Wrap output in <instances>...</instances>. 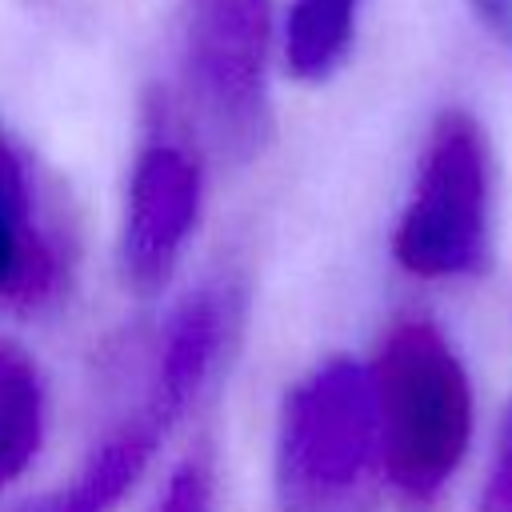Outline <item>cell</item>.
Segmentation results:
<instances>
[{
	"instance_id": "10",
	"label": "cell",
	"mask_w": 512,
	"mask_h": 512,
	"mask_svg": "<svg viewBox=\"0 0 512 512\" xmlns=\"http://www.w3.org/2000/svg\"><path fill=\"white\" fill-rule=\"evenodd\" d=\"M364 0H292L284 20V64L296 80H328L352 52Z\"/></svg>"
},
{
	"instance_id": "9",
	"label": "cell",
	"mask_w": 512,
	"mask_h": 512,
	"mask_svg": "<svg viewBox=\"0 0 512 512\" xmlns=\"http://www.w3.org/2000/svg\"><path fill=\"white\" fill-rule=\"evenodd\" d=\"M44 444V380L36 360L0 340V492L24 476Z\"/></svg>"
},
{
	"instance_id": "1",
	"label": "cell",
	"mask_w": 512,
	"mask_h": 512,
	"mask_svg": "<svg viewBox=\"0 0 512 512\" xmlns=\"http://www.w3.org/2000/svg\"><path fill=\"white\" fill-rule=\"evenodd\" d=\"M368 376L384 484L412 508L432 504L472 444L476 396L468 368L428 316H404L384 332Z\"/></svg>"
},
{
	"instance_id": "12",
	"label": "cell",
	"mask_w": 512,
	"mask_h": 512,
	"mask_svg": "<svg viewBox=\"0 0 512 512\" xmlns=\"http://www.w3.org/2000/svg\"><path fill=\"white\" fill-rule=\"evenodd\" d=\"M480 512H512V400H508L500 428H496L488 476L480 488Z\"/></svg>"
},
{
	"instance_id": "13",
	"label": "cell",
	"mask_w": 512,
	"mask_h": 512,
	"mask_svg": "<svg viewBox=\"0 0 512 512\" xmlns=\"http://www.w3.org/2000/svg\"><path fill=\"white\" fill-rule=\"evenodd\" d=\"M468 8H472V16L480 20V28H484L500 48L512 52V0H468Z\"/></svg>"
},
{
	"instance_id": "5",
	"label": "cell",
	"mask_w": 512,
	"mask_h": 512,
	"mask_svg": "<svg viewBox=\"0 0 512 512\" xmlns=\"http://www.w3.org/2000/svg\"><path fill=\"white\" fill-rule=\"evenodd\" d=\"M204 204V168L164 124L140 144L120 224V276L136 296H156L176 276Z\"/></svg>"
},
{
	"instance_id": "7",
	"label": "cell",
	"mask_w": 512,
	"mask_h": 512,
	"mask_svg": "<svg viewBox=\"0 0 512 512\" xmlns=\"http://www.w3.org/2000/svg\"><path fill=\"white\" fill-rule=\"evenodd\" d=\"M240 324H244V284L236 276L204 280L172 308L160 336V356L148 396V404L172 428L216 384L228 352L236 348Z\"/></svg>"
},
{
	"instance_id": "2",
	"label": "cell",
	"mask_w": 512,
	"mask_h": 512,
	"mask_svg": "<svg viewBox=\"0 0 512 512\" xmlns=\"http://www.w3.org/2000/svg\"><path fill=\"white\" fill-rule=\"evenodd\" d=\"M384 488L368 364L332 356L300 376L280 408L276 512H372Z\"/></svg>"
},
{
	"instance_id": "6",
	"label": "cell",
	"mask_w": 512,
	"mask_h": 512,
	"mask_svg": "<svg viewBox=\"0 0 512 512\" xmlns=\"http://www.w3.org/2000/svg\"><path fill=\"white\" fill-rule=\"evenodd\" d=\"M68 232L28 152L0 128V312H40L68 284Z\"/></svg>"
},
{
	"instance_id": "4",
	"label": "cell",
	"mask_w": 512,
	"mask_h": 512,
	"mask_svg": "<svg viewBox=\"0 0 512 512\" xmlns=\"http://www.w3.org/2000/svg\"><path fill=\"white\" fill-rule=\"evenodd\" d=\"M272 0H188L184 84L220 152L252 160L272 136Z\"/></svg>"
},
{
	"instance_id": "3",
	"label": "cell",
	"mask_w": 512,
	"mask_h": 512,
	"mask_svg": "<svg viewBox=\"0 0 512 512\" xmlns=\"http://www.w3.org/2000/svg\"><path fill=\"white\" fill-rule=\"evenodd\" d=\"M492 144L464 108H444L424 140L392 232L396 264L416 280H472L492 260Z\"/></svg>"
},
{
	"instance_id": "11",
	"label": "cell",
	"mask_w": 512,
	"mask_h": 512,
	"mask_svg": "<svg viewBox=\"0 0 512 512\" xmlns=\"http://www.w3.org/2000/svg\"><path fill=\"white\" fill-rule=\"evenodd\" d=\"M212 500H216V472H212V460L200 452L172 472L152 512H212Z\"/></svg>"
},
{
	"instance_id": "8",
	"label": "cell",
	"mask_w": 512,
	"mask_h": 512,
	"mask_svg": "<svg viewBox=\"0 0 512 512\" xmlns=\"http://www.w3.org/2000/svg\"><path fill=\"white\" fill-rule=\"evenodd\" d=\"M168 432L172 424L152 404H144L112 436H104L100 448H92V456L72 472L68 484L40 492L12 512H112L144 476Z\"/></svg>"
}]
</instances>
